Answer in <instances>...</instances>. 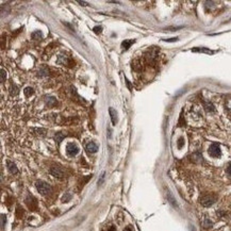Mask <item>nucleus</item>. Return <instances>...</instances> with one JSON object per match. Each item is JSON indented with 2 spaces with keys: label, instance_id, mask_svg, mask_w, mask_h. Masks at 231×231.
<instances>
[{
  "label": "nucleus",
  "instance_id": "8",
  "mask_svg": "<svg viewBox=\"0 0 231 231\" xmlns=\"http://www.w3.org/2000/svg\"><path fill=\"white\" fill-rule=\"evenodd\" d=\"M109 113H110V116H111L112 124H113V125H116V122H117V113H116V111H115L113 108H110Z\"/></svg>",
  "mask_w": 231,
  "mask_h": 231
},
{
  "label": "nucleus",
  "instance_id": "25",
  "mask_svg": "<svg viewBox=\"0 0 231 231\" xmlns=\"http://www.w3.org/2000/svg\"><path fill=\"white\" fill-rule=\"evenodd\" d=\"M227 172L231 176V163H229V164H228V166H227Z\"/></svg>",
  "mask_w": 231,
  "mask_h": 231
},
{
  "label": "nucleus",
  "instance_id": "18",
  "mask_svg": "<svg viewBox=\"0 0 231 231\" xmlns=\"http://www.w3.org/2000/svg\"><path fill=\"white\" fill-rule=\"evenodd\" d=\"M5 79H7V73L4 69H1V83L5 82Z\"/></svg>",
  "mask_w": 231,
  "mask_h": 231
},
{
  "label": "nucleus",
  "instance_id": "6",
  "mask_svg": "<svg viewBox=\"0 0 231 231\" xmlns=\"http://www.w3.org/2000/svg\"><path fill=\"white\" fill-rule=\"evenodd\" d=\"M85 148H86V150H87V152L95 153L98 150V146L95 144L94 142H89V143L86 144Z\"/></svg>",
  "mask_w": 231,
  "mask_h": 231
},
{
  "label": "nucleus",
  "instance_id": "19",
  "mask_svg": "<svg viewBox=\"0 0 231 231\" xmlns=\"http://www.w3.org/2000/svg\"><path fill=\"white\" fill-rule=\"evenodd\" d=\"M167 197H168V200L170 201V204L174 206V207H176L177 204H176V201H175V199H174V197L172 196V194L170 193H168V195H167Z\"/></svg>",
  "mask_w": 231,
  "mask_h": 231
},
{
  "label": "nucleus",
  "instance_id": "20",
  "mask_svg": "<svg viewBox=\"0 0 231 231\" xmlns=\"http://www.w3.org/2000/svg\"><path fill=\"white\" fill-rule=\"evenodd\" d=\"M71 194H69V193H67L66 195L65 196H63V198H62V201L63 202H67V201H68V200L71 199Z\"/></svg>",
  "mask_w": 231,
  "mask_h": 231
},
{
  "label": "nucleus",
  "instance_id": "23",
  "mask_svg": "<svg viewBox=\"0 0 231 231\" xmlns=\"http://www.w3.org/2000/svg\"><path fill=\"white\" fill-rule=\"evenodd\" d=\"M101 30H102V28H101V27H95V28H94L95 33H100V32H101Z\"/></svg>",
  "mask_w": 231,
  "mask_h": 231
},
{
  "label": "nucleus",
  "instance_id": "27",
  "mask_svg": "<svg viewBox=\"0 0 231 231\" xmlns=\"http://www.w3.org/2000/svg\"><path fill=\"white\" fill-rule=\"evenodd\" d=\"M124 231H133V229H132V227H131V226H128V227L126 228Z\"/></svg>",
  "mask_w": 231,
  "mask_h": 231
},
{
  "label": "nucleus",
  "instance_id": "15",
  "mask_svg": "<svg viewBox=\"0 0 231 231\" xmlns=\"http://www.w3.org/2000/svg\"><path fill=\"white\" fill-rule=\"evenodd\" d=\"M24 93H25V95H26L27 97H30L31 95L34 94V91H33V89H32V87H26V89H25V91H24Z\"/></svg>",
  "mask_w": 231,
  "mask_h": 231
},
{
  "label": "nucleus",
  "instance_id": "9",
  "mask_svg": "<svg viewBox=\"0 0 231 231\" xmlns=\"http://www.w3.org/2000/svg\"><path fill=\"white\" fill-rule=\"evenodd\" d=\"M7 165H8V169L10 170V172H11V174L15 175V174H17V172H18L17 166H16L13 162H11V161H8V162H7Z\"/></svg>",
  "mask_w": 231,
  "mask_h": 231
},
{
  "label": "nucleus",
  "instance_id": "28",
  "mask_svg": "<svg viewBox=\"0 0 231 231\" xmlns=\"http://www.w3.org/2000/svg\"><path fill=\"white\" fill-rule=\"evenodd\" d=\"M108 231H116V228L114 227V226H111V227L108 229Z\"/></svg>",
  "mask_w": 231,
  "mask_h": 231
},
{
  "label": "nucleus",
  "instance_id": "21",
  "mask_svg": "<svg viewBox=\"0 0 231 231\" xmlns=\"http://www.w3.org/2000/svg\"><path fill=\"white\" fill-rule=\"evenodd\" d=\"M202 225H204V228H209L212 226V223L209 220V219H204V224H202Z\"/></svg>",
  "mask_w": 231,
  "mask_h": 231
},
{
  "label": "nucleus",
  "instance_id": "14",
  "mask_svg": "<svg viewBox=\"0 0 231 231\" xmlns=\"http://www.w3.org/2000/svg\"><path fill=\"white\" fill-rule=\"evenodd\" d=\"M10 93H11V95H12V96H16V95L18 94V87L16 86V84H12V85H11Z\"/></svg>",
  "mask_w": 231,
  "mask_h": 231
},
{
  "label": "nucleus",
  "instance_id": "7",
  "mask_svg": "<svg viewBox=\"0 0 231 231\" xmlns=\"http://www.w3.org/2000/svg\"><path fill=\"white\" fill-rule=\"evenodd\" d=\"M26 202H27L28 207L30 208L31 210H34V209H36V206H37V204H36V200L35 198L33 197V196H29L27 198V200H26Z\"/></svg>",
  "mask_w": 231,
  "mask_h": 231
},
{
  "label": "nucleus",
  "instance_id": "16",
  "mask_svg": "<svg viewBox=\"0 0 231 231\" xmlns=\"http://www.w3.org/2000/svg\"><path fill=\"white\" fill-rule=\"evenodd\" d=\"M63 138H64V134L61 133V132H58V133L55 135V140L58 142V143H61Z\"/></svg>",
  "mask_w": 231,
  "mask_h": 231
},
{
  "label": "nucleus",
  "instance_id": "4",
  "mask_svg": "<svg viewBox=\"0 0 231 231\" xmlns=\"http://www.w3.org/2000/svg\"><path fill=\"white\" fill-rule=\"evenodd\" d=\"M66 152L68 156L75 157L79 152V147L75 143H68L66 146Z\"/></svg>",
  "mask_w": 231,
  "mask_h": 231
},
{
  "label": "nucleus",
  "instance_id": "13",
  "mask_svg": "<svg viewBox=\"0 0 231 231\" xmlns=\"http://www.w3.org/2000/svg\"><path fill=\"white\" fill-rule=\"evenodd\" d=\"M192 51L193 52H206V53H209V55L213 53V51L204 49V48H194V49H192Z\"/></svg>",
  "mask_w": 231,
  "mask_h": 231
},
{
  "label": "nucleus",
  "instance_id": "3",
  "mask_svg": "<svg viewBox=\"0 0 231 231\" xmlns=\"http://www.w3.org/2000/svg\"><path fill=\"white\" fill-rule=\"evenodd\" d=\"M220 153H222V151H220V147H219L218 144L217 143L211 144V146L209 147V154L213 158H218L220 156Z\"/></svg>",
  "mask_w": 231,
  "mask_h": 231
},
{
  "label": "nucleus",
  "instance_id": "10",
  "mask_svg": "<svg viewBox=\"0 0 231 231\" xmlns=\"http://www.w3.org/2000/svg\"><path fill=\"white\" fill-rule=\"evenodd\" d=\"M134 43H135L134 39H125V41L122 43V49H125V50H127V49H129L130 46Z\"/></svg>",
  "mask_w": 231,
  "mask_h": 231
},
{
  "label": "nucleus",
  "instance_id": "24",
  "mask_svg": "<svg viewBox=\"0 0 231 231\" xmlns=\"http://www.w3.org/2000/svg\"><path fill=\"white\" fill-rule=\"evenodd\" d=\"M1 222H2V224H1V227H2V229L4 228V222H5V216L4 215H1Z\"/></svg>",
  "mask_w": 231,
  "mask_h": 231
},
{
  "label": "nucleus",
  "instance_id": "12",
  "mask_svg": "<svg viewBox=\"0 0 231 231\" xmlns=\"http://www.w3.org/2000/svg\"><path fill=\"white\" fill-rule=\"evenodd\" d=\"M31 37L33 39H35V41H39V39H41L42 37H43V34H42V32L41 31H35L31 34Z\"/></svg>",
  "mask_w": 231,
  "mask_h": 231
},
{
  "label": "nucleus",
  "instance_id": "17",
  "mask_svg": "<svg viewBox=\"0 0 231 231\" xmlns=\"http://www.w3.org/2000/svg\"><path fill=\"white\" fill-rule=\"evenodd\" d=\"M204 108H206V110L207 111H209V112H212V111H214V106L212 105V103H209V102H206L204 103Z\"/></svg>",
  "mask_w": 231,
  "mask_h": 231
},
{
  "label": "nucleus",
  "instance_id": "1",
  "mask_svg": "<svg viewBox=\"0 0 231 231\" xmlns=\"http://www.w3.org/2000/svg\"><path fill=\"white\" fill-rule=\"evenodd\" d=\"M35 186H36L37 192L43 196L48 195V194H50V192H51V186L47 183V182H45V181H43V180L36 181Z\"/></svg>",
  "mask_w": 231,
  "mask_h": 231
},
{
  "label": "nucleus",
  "instance_id": "5",
  "mask_svg": "<svg viewBox=\"0 0 231 231\" xmlns=\"http://www.w3.org/2000/svg\"><path fill=\"white\" fill-rule=\"evenodd\" d=\"M50 174L53 177L59 178V179H61V178L64 177V170H63L60 166H52L50 168Z\"/></svg>",
  "mask_w": 231,
  "mask_h": 231
},
{
  "label": "nucleus",
  "instance_id": "2",
  "mask_svg": "<svg viewBox=\"0 0 231 231\" xmlns=\"http://www.w3.org/2000/svg\"><path fill=\"white\" fill-rule=\"evenodd\" d=\"M216 201V197L214 195H206L200 198V204L204 207H211Z\"/></svg>",
  "mask_w": 231,
  "mask_h": 231
},
{
  "label": "nucleus",
  "instance_id": "22",
  "mask_svg": "<svg viewBox=\"0 0 231 231\" xmlns=\"http://www.w3.org/2000/svg\"><path fill=\"white\" fill-rule=\"evenodd\" d=\"M182 145H183V137H180V138H179V143H178V147L181 148Z\"/></svg>",
  "mask_w": 231,
  "mask_h": 231
},
{
  "label": "nucleus",
  "instance_id": "11",
  "mask_svg": "<svg viewBox=\"0 0 231 231\" xmlns=\"http://www.w3.org/2000/svg\"><path fill=\"white\" fill-rule=\"evenodd\" d=\"M71 59L67 57V55H60L59 59H58V63L60 64H65V65H68L71 63Z\"/></svg>",
  "mask_w": 231,
  "mask_h": 231
},
{
  "label": "nucleus",
  "instance_id": "26",
  "mask_svg": "<svg viewBox=\"0 0 231 231\" xmlns=\"http://www.w3.org/2000/svg\"><path fill=\"white\" fill-rule=\"evenodd\" d=\"M78 3H79V4H82V5H84V7H86V5H89V3H87V2H85V1H81V0H79Z\"/></svg>",
  "mask_w": 231,
  "mask_h": 231
}]
</instances>
